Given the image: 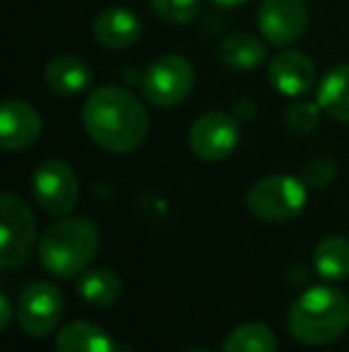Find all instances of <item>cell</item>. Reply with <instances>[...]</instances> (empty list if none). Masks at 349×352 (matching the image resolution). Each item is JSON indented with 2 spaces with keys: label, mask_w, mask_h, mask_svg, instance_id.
<instances>
[{
  "label": "cell",
  "mask_w": 349,
  "mask_h": 352,
  "mask_svg": "<svg viewBox=\"0 0 349 352\" xmlns=\"http://www.w3.org/2000/svg\"><path fill=\"white\" fill-rule=\"evenodd\" d=\"M82 125L96 146L122 156L144 144L151 120L144 101L130 89L120 84H101L86 96Z\"/></svg>",
  "instance_id": "obj_1"
},
{
  "label": "cell",
  "mask_w": 349,
  "mask_h": 352,
  "mask_svg": "<svg viewBox=\"0 0 349 352\" xmlns=\"http://www.w3.org/2000/svg\"><path fill=\"white\" fill-rule=\"evenodd\" d=\"M287 329L297 343H333L349 329V297L330 285L309 287L289 307Z\"/></svg>",
  "instance_id": "obj_2"
},
{
  "label": "cell",
  "mask_w": 349,
  "mask_h": 352,
  "mask_svg": "<svg viewBox=\"0 0 349 352\" xmlns=\"http://www.w3.org/2000/svg\"><path fill=\"white\" fill-rule=\"evenodd\" d=\"M101 232L88 218H62L46 228L38 240L41 266L56 278H77L96 256Z\"/></svg>",
  "instance_id": "obj_3"
},
{
  "label": "cell",
  "mask_w": 349,
  "mask_h": 352,
  "mask_svg": "<svg viewBox=\"0 0 349 352\" xmlns=\"http://www.w3.org/2000/svg\"><path fill=\"white\" fill-rule=\"evenodd\" d=\"M309 199L306 182L294 175H268L247 190V209L265 223H287L304 211Z\"/></svg>",
  "instance_id": "obj_4"
},
{
  "label": "cell",
  "mask_w": 349,
  "mask_h": 352,
  "mask_svg": "<svg viewBox=\"0 0 349 352\" xmlns=\"http://www.w3.org/2000/svg\"><path fill=\"white\" fill-rule=\"evenodd\" d=\"M196 70L180 53L160 56L146 67L141 77V94L156 108H175L194 91Z\"/></svg>",
  "instance_id": "obj_5"
},
{
  "label": "cell",
  "mask_w": 349,
  "mask_h": 352,
  "mask_svg": "<svg viewBox=\"0 0 349 352\" xmlns=\"http://www.w3.org/2000/svg\"><path fill=\"white\" fill-rule=\"evenodd\" d=\"M0 269L12 271L32 256L36 221L27 201L10 192L0 197Z\"/></svg>",
  "instance_id": "obj_6"
},
{
  "label": "cell",
  "mask_w": 349,
  "mask_h": 352,
  "mask_svg": "<svg viewBox=\"0 0 349 352\" xmlns=\"http://www.w3.org/2000/svg\"><path fill=\"white\" fill-rule=\"evenodd\" d=\"M65 311V300L56 283L34 280L22 287L14 307V319L29 338H46L58 329Z\"/></svg>",
  "instance_id": "obj_7"
},
{
  "label": "cell",
  "mask_w": 349,
  "mask_h": 352,
  "mask_svg": "<svg viewBox=\"0 0 349 352\" xmlns=\"http://www.w3.org/2000/svg\"><path fill=\"white\" fill-rule=\"evenodd\" d=\"M32 192L38 206L51 216H67L80 201V182L75 170L60 158H48L34 170Z\"/></svg>",
  "instance_id": "obj_8"
},
{
  "label": "cell",
  "mask_w": 349,
  "mask_h": 352,
  "mask_svg": "<svg viewBox=\"0 0 349 352\" xmlns=\"http://www.w3.org/2000/svg\"><path fill=\"white\" fill-rule=\"evenodd\" d=\"M186 142H189V148L196 158L218 163L234 153L239 144V127L232 116L210 111L191 122Z\"/></svg>",
  "instance_id": "obj_9"
},
{
  "label": "cell",
  "mask_w": 349,
  "mask_h": 352,
  "mask_svg": "<svg viewBox=\"0 0 349 352\" xmlns=\"http://www.w3.org/2000/svg\"><path fill=\"white\" fill-rule=\"evenodd\" d=\"M258 29L268 46L285 48L297 43L309 29L306 0H263L258 8Z\"/></svg>",
  "instance_id": "obj_10"
},
{
  "label": "cell",
  "mask_w": 349,
  "mask_h": 352,
  "mask_svg": "<svg viewBox=\"0 0 349 352\" xmlns=\"http://www.w3.org/2000/svg\"><path fill=\"white\" fill-rule=\"evenodd\" d=\"M43 120L32 103L5 98L0 106V146L5 151H24L41 140Z\"/></svg>",
  "instance_id": "obj_11"
},
{
  "label": "cell",
  "mask_w": 349,
  "mask_h": 352,
  "mask_svg": "<svg viewBox=\"0 0 349 352\" xmlns=\"http://www.w3.org/2000/svg\"><path fill=\"white\" fill-rule=\"evenodd\" d=\"M268 82L282 96L302 98L316 84V65L302 51H282L268 63Z\"/></svg>",
  "instance_id": "obj_12"
},
{
  "label": "cell",
  "mask_w": 349,
  "mask_h": 352,
  "mask_svg": "<svg viewBox=\"0 0 349 352\" xmlns=\"http://www.w3.org/2000/svg\"><path fill=\"white\" fill-rule=\"evenodd\" d=\"M91 32L103 48L125 51L141 38V19L127 8H108L93 19Z\"/></svg>",
  "instance_id": "obj_13"
},
{
  "label": "cell",
  "mask_w": 349,
  "mask_h": 352,
  "mask_svg": "<svg viewBox=\"0 0 349 352\" xmlns=\"http://www.w3.org/2000/svg\"><path fill=\"white\" fill-rule=\"evenodd\" d=\"M93 74L84 58L80 56H56L46 65V84L58 96H77L91 84Z\"/></svg>",
  "instance_id": "obj_14"
},
{
  "label": "cell",
  "mask_w": 349,
  "mask_h": 352,
  "mask_svg": "<svg viewBox=\"0 0 349 352\" xmlns=\"http://www.w3.org/2000/svg\"><path fill=\"white\" fill-rule=\"evenodd\" d=\"M316 101L328 118L349 125V63L330 67L323 74L318 82Z\"/></svg>",
  "instance_id": "obj_15"
},
{
  "label": "cell",
  "mask_w": 349,
  "mask_h": 352,
  "mask_svg": "<svg viewBox=\"0 0 349 352\" xmlns=\"http://www.w3.org/2000/svg\"><path fill=\"white\" fill-rule=\"evenodd\" d=\"M218 56L223 65L232 67V70H254L265 63L268 48H265V38L247 32H234L220 41Z\"/></svg>",
  "instance_id": "obj_16"
},
{
  "label": "cell",
  "mask_w": 349,
  "mask_h": 352,
  "mask_svg": "<svg viewBox=\"0 0 349 352\" xmlns=\"http://www.w3.org/2000/svg\"><path fill=\"white\" fill-rule=\"evenodd\" d=\"M56 352H115L110 336L88 321H72L58 331Z\"/></svg>",
  "instance_id": "obj_17"
},
{
  "label": "cell",
  "mask_w": 349,
  "mask_h": 352,
  "mask_svg": "<svg viewBox=\"0 0 349 352\" xmlns=\"http://www.w3.org/2000/svg\"><path fill=\"white\" fill-rule=\"evenodd\" d=\"M316 274L326 280L340 283L349 278V240L340 235L323 237L313 250Z\"/></svg>",
  "instance_id": "obj_18"
},
{
  "label": "cell",
  "mask_w": 349,
  "mask_h": 352,
  "mask_svg": "<svg viewBox=\"0 0 349 352\" xmlns=\"http://www.w3.org/2000/svg\"><path fill=\"white\" fill-rule=\"evenodd\" d=\"M77 292L86 305L93 307H110L120 300L122 295V280L115 271L110 269H96L88 271L77 283Z\"/></svg>",
  "instance_id": "obj_19"
},
{
  "label": "cell",
  "mask_w": 349,
  "mask_h": 352,
  "mask_svg": "<svg viewBox=\"0 0 349 352\" xmlns=\"http://www.w3.org/2000/svg\"><path fill=\"white\" fill-rule=\"evenodd\" d=\"M223 352H278V338L261 321H247L230 331Z\"/></svg>",
  "instance_id": "obj_20"
},
{
  "label": "cell",
  "mask_w": 349,
  "mask_h": 352,
  "mask_svg": "<svg viewBox=\"0 0 349 352\" xmlns=\"http://www.w3.org/2000/svg\"><path fill=\"white\" fill-rule=\"evenodd\" d=\"M321 106L318 101H294L292 106L285 111V127H287L292 135L306 137L321 122Z\"/></svg>",
  "instance_id": "obj_21"
},
{
  "label": "cell",
  "mask_w": 349,
  "mask_h": 352,
  "mask_svg": "<svg viewBox=\"0 0 349 352\" xmlns=\"http://www.w3.org/2000/svg\"><path fill=\"white\" fill-rule=\"evenodd\" d=\"M201 10V0H151V12L165 24H189Z\"/></svg>",
  "instance_id": "obj_22"
},
{
  "label": "cell",
  "mask_w": 349,
  "mask_h": 352,
  "mask_svg": "<svg viewBox=\"0 0 349 352\" xmlns=\"http://www.w3.org/2000/svg\"><path fill=\"white\" fill-rule=\"evenodd\" d=\"M335 175H337V166H335V161L328 156L309 158L302 166V180L306 182V187H311V190H323V187H328L335 180Z\"/></svg>",
  "instance_id": "obj_23"
},
{
  "label": "cell",
  "mask_w": 349,
  "mask_h": 352,
  "mask_svg": "<svg viewBox=\"0 0 349 352\" xmlns=\"http://www.w3.org/2000/svg\"><path fill=\"white\" fill-rule=\"evenodd\" d=\"M12 302H10L8 292H0V329H8L12 324Z\"/></svg>",
  "instance_id": "obj_24"
},
{
  "label": "cell",
  "mask_w": 349,
  "mask_h": 352,
  "mask_svg": "<svg viewBox=\"0 0 349 352\" xmlns=\"http://www.w3.org/2000/svg\"><path fill=\"white\" fill-rule=\"evenodd\" d=\"M210 3H215L218 8H242V5H247V3H252V0H210Z\"/></svg>",
  "instance_id": "obj_25"
},
{
  "label": "cell",
  "mask_w": 349,
  "mask_h": 352,
  "mask_svg": "<svg viewBox=\"0 0 349 352\" xmlns=\"http://www.w3.org/2000/svg\"><path fill=\"white\" fill-rule=\"evenodd\" d=\"M191 352H210V350H191Z\"/></svg>",
  "instance_id": "obj_26"
}]
</instances>
